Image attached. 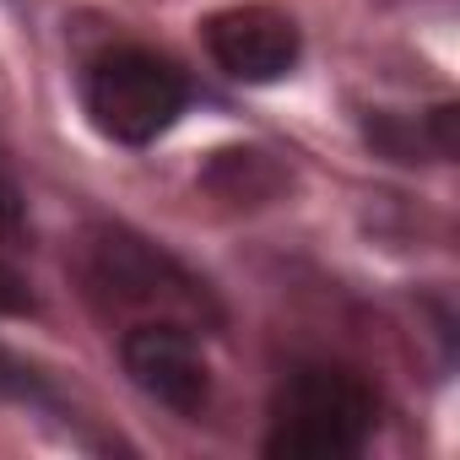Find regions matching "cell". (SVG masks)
Returning <instances> with one entry per match:
<instances>
[{
  "instance_id": "cell-4",
  "label": "cell",
  "mask_w": 460,
  "mask_h": 460,
  "mask_svg": "<svg viewBox=\"0 0 460 460\" xmlns=\"http://www.w3.org/2000/svg\"><path fill=\"white\" fill-rule=\"evenodd\" d=\"M119 363L141 395L179 417H195L211 395V368L184 320H136L119 336Z\"/></svg>"
},
{
  "instance_id": "cell-3",
  "label": "cell",
  "mask_w": 460,
  "mask_h": 460,
  "mask_svg": "<svg viewBox=\"0 0 460 460\" xmlns=\"http://www.w3.org/2000/svg\"><path fill=\"white\" fill-rule=\"evenodd\" d=\"M82 103L109 141L146 146L184 114L190 82L152 49H109L82 82Z\"/></svg>"
},
{
  "instance_id": "cell-1",
  "label": "cell",
  "mask_w": 460,
  "mask_h": 460,
  "mask_svg": "<svg viewBox=\"0 0 460 460\" xmlns=\"http://www.w3.org/2000/svg\"><path fill=\"white\" fill-rule=\"evenodd\" d=\"M374 422H379V395L363 374H352L341 363H298L271 401L266 455L341 460L368 444Z\"/></svg>"
},
{
  "instance_id": "cell-6",
  "label": "cell",
  "mask_w": 460,
  "mask_h": 460,
  "mask_svg": "<svg viewBox=\"0 0 460 460\" xmlns=\"http://www.w3.org/2000/svg\"><path fill=\"white\" fill-rule=\"evenodd\" d=\"M368 141L395 157V163H417V157H455V109L438 103L417 119L406 114H379L368 119Z\"/></svg>"
},
{
  "instance_id": "cell-2",
  "label": "cell",
  "mask_w": 460,
  "mask_h": 460,
  "mask_svg": "<svg viewBox=\"0 0 460 460\" xmlns=\"http://www.w3.org/2000/svg\"><path fill=\"white\" fill-rule=\"evenodd\" d=\"M87 293L119 314L136 320H217L211 293L163 250H152L136 234H119V227H103V234L87 239V261H82Z\"/></svg>"
},
{
  "instance_id": "cell-8",
  "label": "cell",
  "mask_w": 460,
  "mask_h": 460,
  "mask_svg": "<svg viewBox=\"0 0 460 460\" xmlns=\"http://www.w3.org/2000/svg\"><path fill=\"white\" fill-rule=\"evenodd\" d=\"M0 395H12V401H33V406H49V385L17 358L0 347Z\"/></svg>"
},
{
  "instance_id": "cell-7",
  "label": "cell",
  "mask_w": 460,
  "mask_h": 460,
  "mask_svg": "<svg viewBox=\"0 0 460 460\" xmlns=\"http://www.w3.org/2000/svg\"><path fill=\"white\" fill-rule=\"evenodd\" d=\"M200 184H206L211 195H222V200H271V195L288 184V173H282V163H277L271 152L234 146V152H217V157L206 163Z\"/></svg>"
},
{
  "instance_id": "cell-9",
  "label": "cell",
  "mask_w": 460,
  "mask_h": 460,
  "mask_svg": "<svg viewBox=\"0 0 460 460\" xmlns=\"http://www.w3.org/2000/svg\"><path fill=\"white\" fill-rule=\"evenodd\" d=\"M28 234V211H22V195H17V184L0 173V244H17Z\"/></svg>"
},
{
  "instance_id": "cell-10",
  "label": "cell",
  "mask_w": 460,
  "mask_h": 460,
  "mask_svg": "<svg viewBox=\"0 0 460 460\" xmlns=\"http://www.w3.org/2000/svg\"><path fill=\"white\" fill-rule=\"evenodd\" d=\"M33 309V293H28V282L0 261V314H28Z\"/></svg>"
},
{
  "instance_id": "cell-5",
  "label": "cell",
  "mask_w": 460,
  "mask_h": 460,
  "mask_svg": "<svg viewBox=\"0 0 460 460\" xmlns=\"http://www.w3.org/2000/svg\"><path fill=\"white\" fill-rule=\"evenodd\" d=\"M206 49L234 82L266 87L298 66L304 39H298V22L277 6H227L206 17Z\"/></svg>"
}]
</instances>
